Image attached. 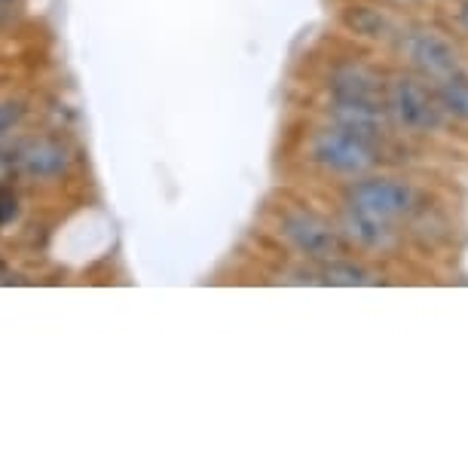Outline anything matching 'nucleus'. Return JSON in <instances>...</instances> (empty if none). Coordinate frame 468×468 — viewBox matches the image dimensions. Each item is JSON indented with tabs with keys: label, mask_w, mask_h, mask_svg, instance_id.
Returning <instances> with one entry per match:
<instances>
[{
	"label": "nucleus",
	"mask_w": 468,
	"mask_h": 468,
	"mask_svg": "<svg viewBox=\"0 0 468 468\" xmlns=\"http://www.w3.org/2000/svg\"><path fill=\"white\" fill-rule=\"evenodd\" d=\"M309 156H313V163L322 165L324 172L365 175L367 169L377 165V141L334 122V126L315 132L313 144H309Z\"/></svg>",
	"instance_id": "1"
},
{
	"label": "nucleus",
	"mask_w": 468,
	"mask_h": 468,
	"mask_svg": "<svg viewBox=\"0 0 468 468\" xmlns=\"http://www.w3.org/2000/svg\"><path fill=\"white\" fill-rule=\"evenodd\" d=\"M413 190L404 181H392V178H367L352 184L349 190V208L358 211V215H367L379 220V224L392 227L395 220L410 215L413 208Z\"/></svg>",
	"instance_id": "2"
},
{
	"label": "nucleus",
	"mask_w": 468,
	"mask_h": 468,
	"mask_svg": "<svg viewBox=\"0 0 468 468\" xmlns=\"http://www.w3.org/2000/svg\"><path fill=\"white\" fill-rule=\"evenodd\" d=\"M386 111L404 132H429L441 122V104L435 101L426 86L410 80V77H395L388 83Z\"/></svg>",
	"instance_id": "3"
},
{
	"label": "nucleus",
	"mask_w": 468,
	"mask_h": 468,
	"mask_svg": "<svg viewBox=\"0 0 468 468\" xmlns=\"http://www.w3.org/2000/svg\"><path fill=\"white\" fill-rule=\"evenodd\" d=\"M282 233H285V239L294 245L300 254L315 258V261L337 258L343 249L337 229L331 224H324L322 218L309 215V211H294V215H288L282 220Z\"/></svg>",
	"instance_id": "4"
},
{
	"label": "nucleus",
	"mask_w": 468,
	"mask_h": 468,
	"mask_svg": "<svg viewBox=\"0 0 468 468\" xmlns=\"http://www.w3.org/2000/svg\"><path fill=\"white\" fill-rule=\"evenodd\" d=\"M408 56L410 61L417 65L422 74L431 77V80H444V77L456 74L459 70V58H456V49L450 47L444 37L438 34H413L408 40Z\"/></svg>",
	"instance_id": "5"
},
{
	"label": "nucleus",
	"mask_w": 468,
	"mask_h": 468,
	"mask_svg": "<svg viewBox=\"0 0 468 468\" xmlns=\"http://www.w3.org/2000/svg\"><path fill=\"white\" fill-rule=\"evenodd\" d=\"M19 169L31 178H58L61 172H68L70 165V154L61 141L52 138H34L28 144L19 147V156H16Z\"/></svg>",
	"instance_id": "6"
},
{
	"label": "nucleus",
	"mask_w": 468,
	"mask_h": 468,
	"mask_svg": "<svg viewBox=\"0 0 468 468\" xmlns=\"http://www.w3.org/2000/svg\"><path fill=\"white\" fill-rule=\"evenodd\" d=\"M334 122L349 132H358L365 138H379L386 129V108L383 101H343L334 99Z\"/></svg>",
	"instance_id": "7"
},
{
	"label": "nucleus",
	"mask_w": 468,
	"mask_h": 468,
	"mask_svg": "<svg viewBox=\"0 0 468 468\" xmlns=\"http://www.w3.org/2000/svg\"><path fill=\"white\" fill-rule=\"evenodd\" d=\"M331 92H334V99H343V101H383L377 77L358 65H346V68L334 70Z\"/></svg>",
	"instance_id": "8"
},
{
	"label": "nucleus",
	"mask_w": 468,
	"mask_h": 468,
	"mask_svg": "<svg viewBox=\"0 0 468 468\" xmlns=\"http://www.w3.org/2000/svg\"><path fill=\"white\" fill-rule=\"evenodd\" d=\"M346 233H349V239H356L358 245H365V249H383V245L392 239V227L379 224V220L367 215H358V211H352V208H346Z\"/></svg>",
	"instance_id": "9"
},
{
	"label": "nucleus",
	"mask_w": 468,
	"mask_h": 468,
	"mask_svg": "<svg viewBox=\"0 0 468 468\" xmlns=\"http://www.w3.org/2000/svg\"><path fill=\"white\" fill-rule=\"evenodd\" d=\"M438 83H441L438 86L441 108L468 122V77H463L456 70V74H450V77H444V80H438Z\"/></svg>",
	"instance_id": "10"
},
{
	"label": "nucleus",
	"mask_w": 468,
	"mask_h": 468,
	"mask_svg": "<svg viewBox=\"0 0 468 468\" xmlns=\"http://www.w3.org/2000/svg\"><path fill=\"white\" fill-rule=\"evenodd\" d=\"M322 282L324 285H343V288H356V285H374L377 276L374 272H367L365 267H358V263H349V261H334L328 267L322 270Z\"/></svg>",
	"instance_id": "11"
},
{
	"label": "nucleus",
	"mask_w": 468,
	"mask_h": 468,
	"mask_svg": "<svg viewBox=\"0 0 468 468\" xmlns=\"http://www.w3.org/2000/svg\"><path fill=\"white\" fill-rule=\"evenodd\" d=\"M343 22L356 34H361V37H383L386 34V19L370 10V6H349Z\"/></svg>",
	"instance_id": "12"
},
{
	"label": "nucleus",
	"mask_w": 468,
	"mask_h": 468,
	"mask_svg": "<svg viewBox=\"0 0 468 468\" xmlns=\"http://www.w3.org/2000/svg\"><path fill=\"white\" fill-rule=\"evenodd\" d=\"M25 117V108L19 101H0V135H6L10 129H16Z\"/></svg>",
	"instance_id": "13"
},
{
	"label": "nucleus",
	"mask_w": 468,
	"mask_h": 468,
	"mask_svg": "<svg viewBox=\"0 0 468 468\" xmlns=\"http://www.w3.org/2000/svg\"><path fill=\"white\" fill-rule=\"evenodd\" d=\"M6 172H10V163H6V160H4V156H0V181H4V178H6Z\"/></svg>",
	"instance_id": "14"
},
{
	"label": "nucleus",
	"mask_w": 468,
	"mask_h": 468,
	"mask_svg": "<svg viewBox=\"0 0 468 468\" xmlns=\"http://www.w3.org/2000/svg\"><path fill=\"white\" fill-rule=\"evenodd\" d=\"M459 22H463V28L468 31V4L463 6V13H459Z\"/></svg>",
	"instance_id": "15"
},
{
	"label": "nucleus",
	"mask_w": 468,
	"mask_h": 468,
	"mask_svg": "<svg viewBox=\"0 0 468 468\" xmlns=\"http://www.w3.org/2000/svg\"><path fill=\"white\" fill-rule=\"evenodd\" d=\"M0 4H16V0H0Z\"/></svg>",
	"instance_id": "16"
}]
</instances>
